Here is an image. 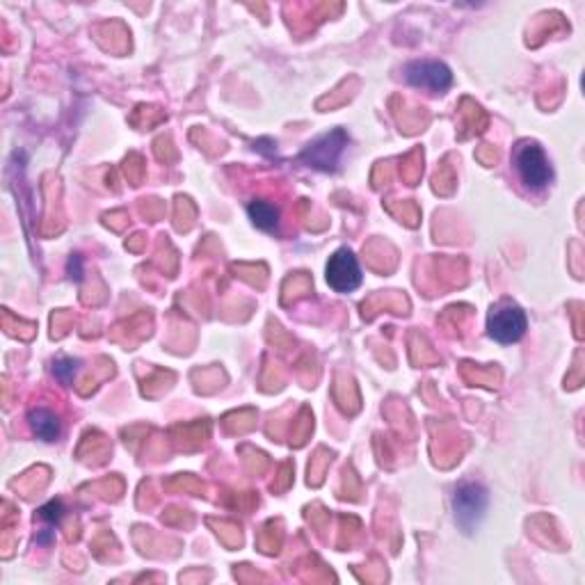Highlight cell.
<instances>
[{"instance_id":"9","label":"cell","mask_w":585,"mask_h":585,"mask_svg":"<svg viewBox=\"0 0 585 585\" xmlns=\"http://www.w3.org/2000/svg\"><path fill=\"white\" fill-rule=\"evenodd\" d=\"M76 371H78V359H74V357H60L58 362L53 364L55 378L64 384H69L71 380L76 378Z\"/></svg>"},{"instance_id":"6","label":"cell","mask_w":585,"mask_h":585,"mask_svg":"<svg viewBox=\"0 0 585 585\" xmlns=\"http://www.w3.org/2000/svg\"><path fill=\"white\" fill-rule=\"evenodd\" d=\"M405 80L412 87L442 94L453 85V71L439 60H416L405 67Z\"/></svg>"},{"instance_id":"11","label":"cell","mask_w":585,"mask_h":585,"mask_svg":"<svg viewBox=\"0 0 585 585\" xmlns=\"http://www.w3.org/2000/svg\"><path fill=\"white\" fill-rule=\"evenodd\" d=\"M69 275L71 279H76V282L83 279V259H80V256H71L69 259Z\"/></svg>"},{"instance_id":"8","label":"cell","mask_w":585,"mask_h":585,"mask_svg":"<svg viewBox=\"0 0 585 585\" xmlns=\"http://www.w3.org/2000/svg\"><path fill=\"white\" fill-rule=\"evenodd\" d=\"M247 215L261 231H277L279 218H282L279 208L272 202H266V199H254V202L247 204Z\"/></svg>"},{"instance_id":"1","label":"cell","mask_w":585,"mask_h":585,"mask_svg":"<svg viewBox=\"0 0 585 585\" xmlns=\"http://www.w3.org/2000/svg\"><path fill=\"white\" fill-rule=\"evenodd\" d=\"M512 165H515L524 186L533 192L544 190L554 179V167H551L547 154L538 142H519L515 154H512Z\"/></svg>"},{"instance_id":"4","label":"cell","mask_w":585,"mask_h":585,"mask_svg":"<svg viewBox=\"0 0 585 585\" xmlns=\"http://www.w3.org/2000/svg\"><path fill=\"white\" fill-rule=\"evenodd\" d=\"M348 147V135L346 131H341V128H336V131L323 135V138H318L309 144L307 149L300 154L302 163H307L309 167H314V170L320 172H336V167L341 163V156L343 151Z\"/></svg>"},{"instance_id":"7","label":"cell","mask_w":585,"mask_h":585,"mask_svg":"<svg viewBox=\"0 0 585 585\" xmlns=\"http://www.w3.org/2000/svg\"><path fill=\"white\" fill-rule=\"evenodd\" d=\"M28 423L35 435L42 439V442H58L62 435V423L58 414L46 410V407H37V410H30Z\"/></svg>"},{"instance_id":"5","label":"cell","mask_w":585,"mask_h":585,"mask_svg":"<svg viewBox=\"0 0 585 585\" xmlns=\"http://www.w3.org/2000/svg\"><path fill=\"white\" fill-rule=\"evenodd\" d=\"M327 284H330L336 293H352L362 286V268H359L357 256L352 254L348 247L336 250L325 268Z\"/></svg>"},{"instance_id":"3","label":"cell","mask_w":585,"mask_h":585,"mask_svg":"<svg viewBox=\"0 0 585 585\" xmlns=\"http://www.w3.org/2000/svg\"><path fill=\"white\" fill-rule=\"evenodd\" d=\"M526 330H528L526 314L515 302L503 300L499 304H494L490 314H487V332H490L494 341L503 343V346L522 341Z\"/></svg>"},{"instance_id":"10","label":"cell","mask_w":585,"mask_h":585,"mask_svg":"<svg viewBox=\"0 0 585 585\" xmlns=\"http://www.w3.org/2000/svg\"><path fill=\"white\" fill-rule=\"evenodd\" d=\"M62 512H64V508H62L60 501H48L44 508H39V517H42L44 522H48V524H58L62 519Z\"/></svg>"},{"instance_id":"2","label":"cell","mask_w":585,"mask_h":585,"mask_svg":"<svg viewBox=\"0 0 585 585\" xmlns=\"http://www.w3.org/2000/svg\"><path fill=\"white\" fill-rule=\"evenodd\" d=\"M487 503H490V494H487V490L480 483L467 480V483H460L455 487L453 510L464 533H474L480 526V522L485 519Z\"/></svg>"}]
</instances>
